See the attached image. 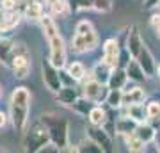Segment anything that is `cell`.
Segmentation results:
<instances>
[{
    "label": "cell",
    "mask_w": 160,
    "mask_h": 153,
    "mask_svg": "<svg viewBox=\"0 0 160 153\" xmlns=\"http://www.w3.org/2000/svg\"><path fill=\"white\" fill-rule=\"evenodd\" d=\"M142 46H144V41H142V38H141L139 27L133 25V27L130 28V32L126 34V48H128V52L132 54L133 59H137L141 50H142Z\"/></svg>",
    "instance_id": "cell-11"
},
{
    "label": "cell",
    "mask_w": 160,
    "mask_h": 153,
    "mask_svg": "<svg viewBox=\"0 0 160 153\" xmlns=\"http://www.w3.org/2000/svg\"><path fill=\"white\" fill-rule=\"evenodd\" d=\"M146 109H148V118H157V116H160V102H149L148 105H146Z\"/></svg>",
    "instance_id": "cell-32"
},
{
    "label": "cell",
    "mask_w": 160,
    "mask_h": 153,
    "mask_svg": "<svg viewBox=\"0 0 160 153\" xmlns=\"http://www.w3.org/2000/svg\"><path fill=\"white\" fill-rule=\"evenodd\" d=\"M128 116L133 118L139 123H144L148 118V109L144 107V103H135V105H128Z\"/></svg>",
    "instance_id": "cell-22"
},
{
    "label": "cell",
    "mask_w": 160,
    "mask_h": 153,
    "mask_svg": "<svg viewBox=\"0 0 160 153\" xmlns=\"http://www.w3.org/2000/svg\"><path fill=\"white\" fill-rule=\"evenodd\" d=\"M12 46H14V43H12L9 38H0V63L6 64V66H7V63H9Z\"/></svg>",
    "instance_id": "cell-25"
},
{
    "label": "cell",
    "mask_w": 160,
    "mask_h": 153,
    "mask_svg": "<svg viewBox=\"0 0 160 153\" xmlns=\"http://www.w3.org/2000/svg\"><path fill=\"white\" fill-rule=\"evenodd\" d=\"M155 144H157V150L160 151V126H158V130H157V134H155Z\"/></svg>",
    "instance_id": "cell-38"
},
{
    "label": "cell",
    "mask_w": 160,
    "mask_h": 153,
    "mask_svg": "<svg viewBox=\"0 0 160 153\" xmlns=\"http://www.w3.org/2000/svg\"><path fill=\"white\" fill-rule=\"evenodd\" d=\"M139 121H135L133 118H130V116H121L118 121L114 123V130L116 134H119V135H128V134H133L135 132V128H137Z\"/></svg>",
    "instance_id": "cell-14"
},
{
    "label": "cell",
    "mask_w": 160,
    "mask_h": 153,
    "mask_svg": "<svg viewBox=\"0 0 160 153\" xmlns=\"http://www.w3.org/2000/svg\"><path fill=\"white\" fill-rule=\"evenodd\" d=\"M119 52H121V46L118 43V39H107L103 43L102 61H105L110 68H118L119 66Z\"/></svg>",
    "instance_id": "cell-8"
},
{
    "label": "cell",
    "mask_w": 160,
    "mask_h": 153,
    "mask_svg": "<svg viewBox=\"0 0 160 153\" xmlns=\"http://www.w3.org/2000/svg\"><path fill=\"white\" fill-rule=\"evenodd\" d=\"M144 98H146V91L142 87H126V89H123V105L142 103Z\"/></svg>",
    "instance_id": "cell-15"
},
{
    "label": "cell",
    "mask_w": 160,
    "mask_h": 153,
    "mask_svg": "<svg viewBox=\"0 0 160 153\" xmlns=\"http://www.w3.org/2000/svg\"><path fill=\"white\" fill-rule=\"evenodd\" d=\"M12 73L16 79H27V75L30 73V64H25V66H20V68L12 69Z\"/></svg>",
    "instance_id": "cell-34"
},
{
    "label": "cell",
    "mask_w": 160,
    "mask_h": 153,
    "mask_svg": "<svg viewBox=\"0 0 160 153\" xmlns=\"http://www.w3.org/2000/svg\"><path fill=\"white\" fill-rule=\"evenodd\" d=\"M109 85L107 84H100L98 80H94L91 77V80H87V84L84 85L82 89V94L86 98H89L91 102H102V100H107V94H109Z\"/></svg>",
    "instance_id": "cell-7"
},
{
    "label": "cell",
    "mask_w": 160,
    "mask_h": 153,
    "mask_svg": "<svg viewBox=\"0 0 160 153\" xmlns=\"http://www.w3.org/2000/svg\"><path fill=\"white\" fill-rule=\"evenodd\" d=\"M41 69H43V82L52 93L57 94L59 89L62 87V80H61V69L57 66L52 64L50 59H43V64H41Z\"/></svg>",
    "instance_id": "cell-5"
},
{
    "label": "cell",
    "mask_w": 160,
    "mask_h": 153,
    "mask_svg": "<svg viewBox=\"0 0 160 153\" xmlns=\"http://www.w3.org/2000/svg\"><path fill=\"white\" fill-rule=\"evenodd\" d=\"M158 9H160V2H158Z\"/></svg>",
    "instance_id": "cell-42"
},
{
    "label": "cell",
    "mask_w": 160,
    "mask_h": 153,
    "mask_svg": "<svg viewBox=\"0 0 160 153\" xmlns=\"http://www.w3.org/2000/svg\"><path fill=\"white\" fill-rule=\"evenodd\" d=\"M41 28H43V34H45L48 45H50V59L53 66H57L59 69L66 68V46H64L62 36L59 34L57 25L53 23V18L50 14H45V16L39 20Z\"/></svg>",
    "instance_id": "cell-1"
},
{
    "label": "cell",
    "mask_w": 160,
    "mask_h": 153,
    "mask_svg": "<svg viewBox=\"0 0 160 153\" xmlns=\"http://www.w3.org/2000/svg\"><path fill=\"white\" fill-rule=\"evenodd\" d=\"M91 30H94V28H92V23L87 22V20L78 22V23H77V28H75V32H77V34H87V32H91Z\"/></svg>",
    "instance_id": "cell-30"
},
{
    "label": "cell",
    "mask_w": 160,
    "mask_h": 153,
    "mask_svg": "<svg viewBox=\"0 0 160 153\" xmlns=\"http://www.w3.org/2000/svg\"><path fill=\"white\" fill-rule=\"evenodd\" d=\"M139 64H141V68L144 69V73L148 75V77H151V75L157 73V64H155V59H153V54L149 52V48L146 45L142 46V50H141V54H139L137 57Z\"/></svg>",
    "instance_id": "cell-12"
},
{
    "label": "cell",
    "mask_w": 160,
    "mask_h": 153,
    "mask_svg": "<svg viewBox=\"0 0 160 153\" xmlns=\"http://www.w3.org/2000/svg\"><path fill=\"white\" fill-rule=\"evenodd\" d=\"M87 119H89V123L94 126H103L105 123H107V110L102 107H98V105H94V107L91 109V112L87 114Z\"/></svg>",
    "instance_id": "cell-21"
},
{
    "label": "cell",
    "mask_w": 160,
    "mask_h": 153,
    "mask_svg": "<svg viewBox=\"0 0 160 153\" xmlns=\"http://www.w3.org/2000/svg\"><path fill=\"white\" fill-rule=\"evenodd\" d=\"M157 77L160 79V66H157Z\"/></svg>",
    "instance_id": "cell-39"
},
{
    "label": "cell",
    "mask_w": 160,
    "mask_h": 153,
    "mask_svg": "<svg viewBox=\"0 0 160 153\" xmlns=\"http://www.w3.org/2000/svg\"><path fill=\"white\" fill-rule=\"evenodd\" d=\"M29 107H30V93L27 87H16L11 94V121L16 132H25L29 121Z\"/></svg>",
    "instance_id": "cell-2"
},
{
    "label": "cell",
    "mask_w": 160,
    "mask_h": 153,
    "mask_svg": "<svg viewBox=\"0 0 160 153\" xmlns=\"http://www.w3.org/2000/svg\"><path fill=\"white\" fill-rule=\"evenodd\" d=\"M7 114L6 112H2V110H0V128H4V126L7 125Z\"/></svg>",
    "instance_id": "cell-36"
},
{
    "label": "cell",
    "mask_w": 160,
    "mask_h": 153,
    "mask_svg": "<svg viewBox=\"0 0 160 153\" xmlns=\"http://www.w3.org/2000/svg\"><path fill=\"white\" fill-rule=\"evenodd\" d=\"M80 98V94H78V91L75 89L73 85H62L61 89H59V93H57V100L61 103H64V105H73L77 100Z\"/></svg>",
    "instance_id": "cell-17"
},
{
    "label": "cell",
    "mask_w": 160,
    "mask_h": 153,
    "mask_svg": "<svg viewBox=\"0 0 160 153\" xmlns=\"http://www.w3.org/2000/svg\"><path fill=\"white\" fill-rule=\"evenodd\" d=\"M2 11H4V9H2ZM22 16L23 14H22L20 9H14V11H4L2 13V32H0V34H6V32L12 30V28L20 23Z\"/></svg>",
    "instance_id": "cell-13"
},
{
    "label": "cell",
    "mask_w": 160,
    "mask_h": 153,
    "mask_svg": "<svg viewBox=\"0 0 160 153\" xmlns=\"http://www.w3.org/2000/svg\"><path fill=\"white\" fill-rule=\"evenodd\" d=\"M158 2L160 0H146V9H151V7H155V6H158Z\"/></svg>",
    "instance_id": "cell-37"
},
{
    "label": "cell",
    "mask_w": 160,
    "mask_h": 153,
    "mask_svg": "<svg viewBox=\"0 0 160 153\" xmlns=\"http://www.w3.org/2000/svg\"><path fill=\"white\" fill-rule=\"evenodd\" d=\"M125 142H126V148L130 150V151H144V148H146V142L141 139V137L135 135V132L133 134H128V135H125Z\"/></svg>",
    "instance_id": "cell-24"
},
{
    "label": "cell",
    "mask_w": 160,
    "mask_h": 153,
    "mask_svg": "<svg viewBox=\"0 0 160 153\" xmlns=\"http://www.w3.org/2000/svg\"><path fill=\"white\" fill-rule=\"evenodd\" d=\"M112 69L114 68H110L109 64L105 63V61H100V63L92 68V71H91V77L94 80H98L100 84H107L109 82V79H110V73H112Z\"/></svg>",
    "instance_id": "cell-18"
},
{
    "label": "cell",
    "mask_w": 160,
    "mask_h": 153,
    "mask_svg": "<svg viewBox=\"0 0 160 153\" xmlns=\"http://www.w3.org/2000/svg\"><path fill=\"white\" fill-rule=\"evenodd\" d=\"M92 9H96V11H100V13H109L110 9H112V2H110V0H94Z\"/></svg>",
    "instance_id": "cell-29"
},
{
    "label": "cell",
    "mask_w": 160,
    "mask_h": 153,
    "mask_svg": "<svg viewBox=\"0 0 160 153\" xmlns=\"http://www.w3.org/2000/svg\"><path fill=\"white\" fill-rule=\"evenodd\" d=\"M155 134H157V128H155L153 125H149V123H139L137 125V128H135V135L137 137H141L146 144L148 142H151L155 139Z\"/></svg>",
    "instance_id": "cell-20"
},
{
    "label": "cell",
    "mask_w": 160,
    "mask_h": 153,
    "mask_svg": "<svg viewBox=\"0 0 160 153\" xmlns=\"http://www.w3.org/2000/svg\"><path fill=\"white\" fill-rule=\"evenodd\" d=\"M39 121L46 126V130L50 134V141L62 151L68 146V121L53 114H43Z\"/></svg>",
    "instance_id": "cell-3"
},
{
    "label": "cell",
    "mask_w": 160,
    "mask_h": 153,
    "mask_svg": "<svg viewBox=\"0 0 160 153\" xmlns=\"http://www.w3.org/2000/svg\"><path fill=\"white\" fill-rule=\"evenodd\" d=\"M46 142H50V134L41 121L32 130L27 132V135L23 139V144H25L27 151H41V148L45 146Z\"/></svg>",
    "instance_id": "cell-4"
},
{
    "label": "cell",
    "mask_w": 160,
    "mask_h": 153,
    "mask_svg": "<svg viewBox=\"0 0 160 153\" xmlns=\"http://www.w3.org/2000/svg\"><path fill=\"white\" fill-rule=\"evenodd\" d=\"M20 11H22L23 18L34 20V22H39L41 18L45 16L43 14V6L38 0H25V2H22L20 4Z\"/></svg>",
    "instance_id": "cell-10"
},
{
    "label": "cell",
    "mask_w": 160,
    "mask_h": 153,
    "mask_svg": "<svg viewBox=\"0 0 160 153\" xmlns=\"http://www.w3.org/2000/svg\"><path fill=\"white\" fill-rule=\"evenodd\" d=\"M105 103H109V107L112 109H119L123 105V89H110Z\"/></svg>",
    "instance_id": "cell-26"
},
{
    "label": "cell",
    "mask_w": 160,
    "mask_h": 153,
    "mask_svg": "<svg viewBox=\"0 0 160 153\" xmlns=\"http://www.w3.org/2000/svg\"><path fill=\"white\" fill-rule=\"evenodd\" d=\"M0 7L4 11H14V9H20V2L18 0H0Z\"/></svg>",
    "instance_id": "cell-33"
},
{
    "label": "cell",
    "mask_w": 160,
    "mask_h": 153,
    "mask_svg": "<svg viewBox=\"0 0 160 153\" xmlns=\"http://www.w3.org/2000/svg\"><path fill=\"white\" fill-rule=\"evenodd\" d=\"M98 46V36L94 30L87 32V34H77L75 32V38L71 39V50L75 54H87V52L94 50Z\"/></svg>",
    "instance_id": "cell-6"
},
{
    "label": "cell",
    "mask_w": 160,
    "mask_h": 153,
    "mask_svg": "<svg viewBox=\"0 0 160 153\" xmlns=\"http://www.w3.org/2000/svg\"><path fill=\"white\" fill-rule=\"evenodd\" d=\"M61 80H62V85H73L75 82H77V80H75L68 71H64V73L61 71Z\"/></svg>",
    "instance_id": "cell-35"
},
{
    "label": "cell",
    "mask_w": 160,
    "mask_h": 153,
    "mask_svg": "<svg viewBox=\"0 0 160 153\" xmlns=\"http://www.w3.org/2000/svg\"><path fill=\"white\" fill-rule=\"evenodd\" d=\"M18 2H20V4H22V2H25V0H18Z\"/></svg>",
    "instance_id": "cell-41"
},
{
    "label": "cell",
    "mask_w": 160,
    "mask_h": 153,
    "mask_svg": "<svg viewBox=\"0 0 160 153\" xmlns=\"http://www.w3.org/2000/svg\"><path fill=\"white\" fill-rule=\"evenodd\" d=\"M66 71H68L71 77H73L77 82H82V80L86 79V66L82 63H78V61H73V63H69L68 66H66Z\"/></svg>",
    "instance_id": "cell-23"
},
{
    "label": "cell",
    "mask_w": 160,
    "mask_h": 153,
    "mask_svg": "<svg viewBox=\"0 0 160 153\" xmlns=\"http://www.w3.org/2000/svg\"><path fill=\"white\" fill-rule=\"evenodd\" d=\"M77 148H78V151H89V153H102L103 151V148L100 146L98 142L92 141L91 137H89V139H86V141H82Z\"/></svg>",
    "instance_id": "cell-28"
},
{
    "label": "cell",
    "mask_w": 160,
    "mask_h": 153,
    "mask_svg": "<svg viewBox=\"0 0 160 153\" xmlns=\"http://www.w3.org/2000/svg\"><path fill=\"white\" fill-rule=\"evenodd\" d=\"M92 103H94V102H91L89 98L82 96V98H78V100H77V102H75L73 105H71V107H73L78 114H82V116H87V114L91 112V109L94 107Z\"/></svg>",
    "instance_id": "cell-27"
},
{
    "label": "cell",
    "mask_w": 160,
    "mask_h": 153,
    "mask_svg": "<svg viewBox=\"0 0 160 153\" xmlns=\"http://www.w3.org/2000/svg\"><path fill=\"white\" fill-rule=\"evenodd\" d=\"M87 135L91 137L94 142H98V144L103 148V151L110 153L112 150H114V148H112V139H110V134L103 130V126L91 125L89 128H87Z\"/></svg>",
    "instance_id": "cell-9"
},
{
    "label": "cell",
    "mask_w": 160,
    "mask_h": 153,
    "mask_svg": "<svg viewBox=\"0 0 160 153\" xmlns=\"http://www.w3.org/2000/svg\"><path fill=\"white\" fill-rule=\"evenodd\" d=\"M0 96H2V85H0Z\"/></svg>",
    "instance_id": "cell-40"
},
{
    "label": "cell",
    "mask_w": 160,
    "mask_h": 153,
    "mask_svg": "<svg viewBox=\"0 0 160 153\" xmlns=\"http://www.w3.org/2000/svg\"><path fill=\"white\" fill-rule=\"evenodd\" d=\"M149 25H151V28H153L155 36L160 39V13L151 14V18H149Z\"/></svg>",
    "instance_id": "cell-31"
},
{
    "label": "cell",
    "mask_w": 160,
    "mask_h": 153,
    "mask_svg": "<svg viewBox=\"0 0 160 153\" xmlns=\"http://www.w3.org/2000/svg\"><path fill=\"white\" fill-rule=\"evenodd\" d=\"M126 73H128V79L133 80V82H144L148 75L144 73V69L141 68V64H139L137 59H132L130 63L126 64Z\"/></svg>",
    "instance_id": "cell-19"
},
{
    "label": "cell",
    "mask_w": 160,
    "mask_h": 153,
    "mask_svg": "<svg viewBox=\"0 0 160 153\" xmlns=\"http://www.w3.org/2000/svg\"><path fill=\"white\" fill-rule=\"evenodd\" d=\"M126 82H128V73H126V69L118 66V68L112 69L107 85H109V89H125Z\"/></svg>",
    "instance_id": "cell-16"
}]
</instances>
